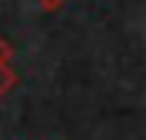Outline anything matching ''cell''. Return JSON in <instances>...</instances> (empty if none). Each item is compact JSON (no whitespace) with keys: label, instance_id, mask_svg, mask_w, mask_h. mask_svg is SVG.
<instances>
[{"label":"cell","instance_id":"7a4b0ae2","mask_svg":"<svg viewBox=\"0 0 146 140\" xmlns=\"http://www.w3.org/2000/svg\"><path fill=\"white\" fill-rule=\"evenodd\" d=\"M12 60H15V51H12V45L6 42L3 36H0V66H12Z\"/></svg>","mask_w":146,"mask_h":140},{"label":"cell","instance_id":"3957f363","mask_svg":"<svg viewBox=\"0 0 146 140\" xmlns=\"http://www.w3.org/2000/svg\"><path fill=\"white\" fill-rule=\"evenodd\" d=\"M36 3H39V9H42V12H60L69 0H36Z\"/></svg>","mask_w":146,"mask_h":140},{"label":"cell","instance_id":"6da1fadb","mask_svg":"<svg viewBox=\"0 0 146 140\" xmlns=\"http://www.w3.org/2000/svg\"><path fill=\"white\" fill-rule=\"evenodd\" d=\"M18 86V72L12 66H0V98L9 96V90Z\"/></svg>","mask_w":146,"mask_h":140}]
</instances>
